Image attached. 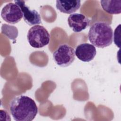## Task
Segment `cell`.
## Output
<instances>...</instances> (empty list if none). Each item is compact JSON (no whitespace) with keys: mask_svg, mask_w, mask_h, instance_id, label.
<instances>
[{"mask_svg":"<svg viewBox=\"0 0 121 121\" xmlns=\"http://www.w3.org/2000/svg\"><path fill=\"white\" fill-rule=\"evenodd\" d=\"M10 112L16 121H31L38 112L35 101L26 95L14 98L9 104Z\"/></svg>","mask_w":121,"mask_h":121,"instance_id":"obj_1","label":"cell"},{"mask_svg":"<svg viewBox=\"0 0 121 121\" xmlns=\"http://www.w3.org/2000/svg\"><path fill=\"white\" fill-rule=\"evenodd\" d=\"M88 38L92 44L95 47L103 48L109 46L112 43V29L105 22H96L91 26Z\"/></svg>","mask_w":121,"mask_h":121,"instance_id":"obj_2","label":"cell"},{"mask_svg":"<svg viewBox=\"0 0 121 121\" xmlns=\"http://www.w3.org/2000/svg\"><path fill=\"white\" fill-rule=\"evenodd\" d=\"M27 39L32 47L40 48L49 43L50 35L44 27L37 25L29 29L27 35Z\"/></svg>","mask_w":121,"mask_h":121,"instance_id":"obj_3","label":"cell"},{"mask_svg":"<svg viewBox=\"0 0 121 121\" xmlns=\"http://www.w3.org/2000/svg\"><path fill=\"white\" fill-rule=\"evenodd\" d=\"M75 51L71 46L62 44L60 45L53 53L55 63L59 66L66 67L71 65L75 60Z\"/></svg>","mask_w":121,"mask_h":121,"instance_id":"obj_4","label":"cell"},{"mask_svg":"<svg viewBox=\"0 0 121 121\" xmlns=\"http://www.w3.org/2000/svg\"><path fill=\"white\" fill-rule=\"evenodd\" d=\"M1 16L6 22L15 24L19 22L23 17L22 10L17 3L9 2L2 9Z\"/></svg>","mask_w":121,"mask_h":121,"instance_id":"obj_5","label":"cell"},{"mask_svg":"<svg viewBox=\"0 0 121 121\" xmlns=\"http://www.w3.org/2000/svg\"><path fill=\"white\" fill-rule=\"evenodd\" d=\"M14 2L20 7L25 22L29 26L39 25L41 23V17L38 12L35 9H31L26 4L23 0H15Z\"/></svg>","mask_w":121,"mask_h":121,"instance_id":"obj_6","label":"cell"},{"mask_svg":"<svg viewBox=\"0 0 121 121\" xmlns=\"http://www.w3.org/2000/svg\"><path fill=\"white\" fill-rule=\"evenodd\" d=\"M68 23L72 30L77 33L87 28L90 25V20L82 14L74 13L69 16Z\"/></svg>","mask_w":121,"mask_h":121,"instance_id":"obj_7","label":"cell"},{"mask_svg":"<svg viewBox=\"0 0 121 121\" xmlns=\"http://www.w3.org/2000/svg\"><path fill=\"white\" fill-rule=\"evenodd\" d=\"M96 54L95 46L89 43L80 44L76 48V56L79 60L84 62H89L93 60Z\"/></svg>","mask_w":121,"mask_h":121,"instance_id":"obj_8","label":"cell"},{"mask_svg":"<svg viewBox=\"0 0 121 121\" xmlns=\"http://www.w3.org/2000/svg\"><path fill=\"white\" fill-rule=\"evenodd\" d=\"M81 6L80 0H57L56 8L60 12L71 14L78 10Z\"/></svg>","mask_w":121,"mask_h":121,"instance_id":"obj_9","label":"cell"},{"mask_svg":"<svg viewBox=\"0 0 121 121\" xmlns=\"http://www.w3.org/2000/svg\"><path fill=\"white\" fill-rule=\"evenodd\" d=\"M103 9L110 14H119L121 13V0H101Z\"/></svg>","mask_w":121,"mask_h":121,"instance_id":"obj_10","label":"cell"}]
</instances>
